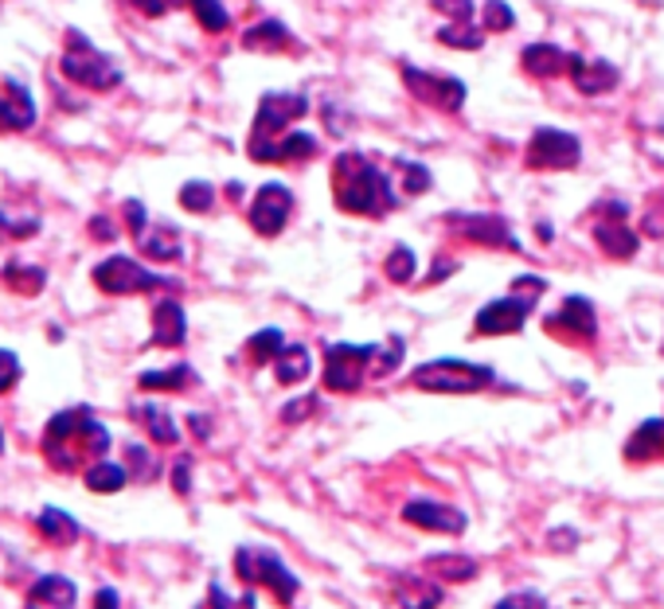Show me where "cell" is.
I'll return each instance as SVG.
<instances>
[{
    "label": "cell",
    "mask_w": 664,
    "mask_h": 609,
    "mask_svg": "<svg viewBox=\"0 0 664 609\" xmlns=\"http://www.w3.org/2000/svg\"><path fill=\"white\" fill-rule=\"evenodd\" d=\"M192 383V368L188 363H177V368H165V371H145L141 387L145 391H185Z\"/></svg>",
    "instance_id": "obj_30"
},
{
    "label": "cell",
    "mask_w": 664,
    "mask_h": 609,
    "mask_svg": "<svg viewBox=\"0 0 664 609\" xmlns=\"http://www.w3.org/2000/svg\"><path fill=\"white\" fill-rule=\"evenodd\" d=\"M403 188H407L410 196L426 192V188H430V172H426L423 164H407V177H403Z\"/></svg>",
    "instance_id": "obj_45"
},
{
    "label": "cell",
    "mask_w": 664,
    "mask_h": 609,
    "mask_svg": "<svg viewBox=\"0 0 664 609\" xmlns=\"http://www.w3.org/2000/svg\"><path fill=\"white\" fill-rule=\"evenodd\" d=\"M317 152V137L313 133H286L270 144L266 152H258L255 161H305Z\"/></svg>",
    "instance_id": "obj_24"
},
{
    "label": "cell",
    "mask_w": 664,
    "mask_h": 609,
    "mask_svg": "<svg viewBox=\"0 0 664 609\" xmlns=\"http://www.w3.org/2000/svg\"><path fill=\"white\" fill-rule=\"evenodd\" d=\"M384 273L395 281V286H407V281L415 278V250L395 247L392 254H387V262H384Z\"/></svg>",
    "instance_id": "obj_35"
},
{
    "label": "cell",
    "mask_w": 664,
    "mask_h": 609,
    "mask_svg": "<svg viewBox=\"0 0 664 609\" xmlns=\"http://www.w3.org/2000/svg\"><path fill=\"white\" fill-rule=\"evenodd\" d=\"M133 418L149 430L152 441H160V446H177L180 441V430H177V422H172V415L165 407H157V402H141V407H133Z\"/></svg>",
    "instance_id": "obj_22"
},
{
    "label": "cell",
    "mask_w": 664,
    "mask_h": 609,
    "mask_svg": "<svg viewBox=\"0 0 664 609\" xmlns=\"http://www.w3.org/2000/svg\"><path fill=\"white\" fill-rule=\"evenodd\" d=\"M126 457L137 466V477H141V481H152V477H157V457H152L149 449L129 446V449H126Z\"/></svg>",
    "instance_id": "obj_42"
},
{
    "label": "cell",
    "mask_w": 664,
    "mask_h": 609,
    "mask_svg": "<svg viewBox=\"0 0 664 609\" xmlns=\"http://www.w3.org/2000/svg\"><path fill=\"white\" fill-rule=\"evenodd\" d=\"M434 9L446 12L454 24H473V0H434Z\"/></svg>",
    "instance_id": "obj_41"
},
{
    "label": "cell",
    "mask_w": 664,
    "mask_h": 609,
    "mask_svg": "<svg viewBox=\"0 0 664 609\" xmlns=\"http://www.w3.org/2000/svg\"><path fill=\"white\" fill-rule=\"evenodd\" d=\"M333 188H337V208L353 211V216H387L395 208L387 177L376 164L364 161L360 152H340L337 172H333Z\"/></svg>",
    "instance_id": "obj_2"
},
{
    "label": "cell",
    "mask_w": 664,
    "mask_h": 609,
    "mask_svg": "<svg viewBox=\"0 0 664 609\" xmlns=\"http://www.w3.org/2000/svg\"><path fill=\"white\" fill-rule=\"evenodd\" d=\"M641 227H645V234H653V239H661V234H664V200H656L653 208L645 211V219H641Z\"/></svg>",
    "instance_id": "obj_47"
},
{
    "label": "cell",
    "mask_w": 664,
    "mask_h": 609,
    "mask_svg": "<svg viewBox=\"0 0 664 609\" xmlns=\"http://www.w3.org/2000/svg\"><path fill=\"white\" fill-rule=\"evenodd\" d=\"M196 12V20H200L208 32H227V24H231V17H227V9L219 4V0H188Z\"/></svg>",
    "instance_id": "obj_36"
},
{
    "label": "cell",
    "mask_w": 664,
    "mask_h": 609,
    "mask_svg": "<svg viewBox=\"0 0 664 609\" xmlns=\"http://www.w3.org/2000/svg\"><path fill=\"white\" fill-rule=\"evenodd\" d=\"M43 449H48L51 466L79 469L82 461H95V457H102L106 449H110V430H106L87 407H75L48 422Z\"/></svg>",
    "instance_id": "obj_1"
},
{
    "label": "cell",
    "mask_w": 664,
    "mask_h": 609,
    "mask_svg": "<svg viewBox=\"0 0 664 609\" xmlns=\"http://www.w3.org/2000/svg\"><path fill=\"white\" fill-rule=\"evenodd\" d=\"M36 219H28V223H12V219L0 216V242L4 239H28V234H36Z\"/></svg>",
    "instance_id": "obj_46"
},
{
    "label": "cell",
    "mask_w": 664,
    "mask_h": 609,
    "mask_svg": "<svg viewBox=\"0 0 664 609\" xmlns=\"http://www.w3.org/2000/svg\"><path fill=\"white\" fill-rule=\"evenodd\" d=\"M305 113H309V102H305V94H266L262 102H258L255 129H250L247 152H250V157L266 152L274 141H278V137H286V126H294V121L305 118Z\"/></svg>",
    "instance_id": "obj_6"
},
{
    "label": "cell",
    "mask_w": 664,
    "mask_h": 609,
    "mask_svg": "<svg viewBox=\"0 0 664 609\" xmlns=\"http://www.w3.org/2000/svg\"><path fill=\"white\" fill-rule=\"evenodd\" d=\"M95 286L102 289V293L126 297V293H145V289L169 286V278L145 270L141 262H133V258H126V254H113V258H106V262L95 266Z\"/></svg>",
    "instance_id": "obj_7"
},
{
    "label": "cell",
    "mask_w": 664,
    "mask_h": 609,
    "mask_svg": "<svg viewBox=\"0 0 664 609\" xmlns=\"http://www.w3.org/2000/svg\"><path fill=\"white\" fill-rule=\"evenodd\" d=\"M192 430H196V433H200V438H208V430H211V426H208V422H204V418H200V415H196V418H192Z\"/></svg>",
    "instance_id": "obj_54"
},
{
    "label": "cell",
    "mask_w": 664,
    "mask_h": 609,
    "mask_svg": "<svg viewBox=\"0 0 664 609\" xmlns=\"http://www.w3.org/2000/svg\"><path fill=\"white\" fill-rule=\"evenodd\" d=\"M403 520L423 531H438V536H462L465 531V512L442 505V500H410L403 508Z\"/></svg>",
    "instance_id": "obj_13"
},
{
    "label": "cell",
    "mask_w": 664,
    "mask_h": 609,
    "mask_svg": "<svg viewBox=\"0 0 664 609\" xmlns=\"http://www.w3.org/2000/svg\"><path fill=\"white\" fill-rule=\"evenodd\" d=\"M524 71L539 74V79H559L563 71H571V56L555 43H532L528 51L521 56Z\"/></svg>",
    "instance_id": "obj_19"
},
{
    "label": "cell",
    "mask_w": 664,
    "mask_h": 609,
    "mask_svg": "<svg viewBox=\"0 0 664 609\" xmlns=\"http://www.w3.org/2000/svg\"><path fill=\"white\" fill-rule=\"evenodd\" d=\"M313 407H317V399H297V402H289V407L281 410V418H286V422H301V418L313 415Z\"/></svg>",
    "instance_id": "obj_48"
},
{
    "label": "cell",
    "mask_w": 664,
    "mask_h": 609,
    "mask_svg": "<svg viewBox=\"0 0 664 609\" xmlns=\"http://www.w3.org/2000/svg\"><path fill=\"white\" fill-rule=\"evenodd\" d=\"M137 247H141L149 258H157V262H172V258H180V231L169 223L145 227V231L137 234Z\"/></svg>",
    "instance_id": "obj_23"
},
{
    "label": "cell",
    "mask_w": 664,
    "mask_h": 609,
    "mask_svg": "<svg viewBox=\"0 0 664 609\" xmlns=\"http://www.w3.org/2000/svg\"><path fill=\"white\" fill-rule=\"evenodd\" d=\"M410 383L423 387V391L469 395V391H485V387L493 383V368H485V363H465V360H430L410 371Z\"/></svg>",
    "instance_id": "obj_3"
},
{
    "label": "cell",
    "mask_w": 664,
    "mask_h": 609,
    "mask_svg": "<svg viewBox=\"0 0 664 609\" xmlns=\"http://www.w3.org/2000/svg\"><path fill=\"white\" fill-rule=\"evenodd\" d=\"M289 216H294V192H289L286 184H262L258 188L255 203H250V227H255L258 234L274 239V234L286 227Z\"/></svg>",
    "instance_id": "obj_11"
},
{
    "label": "cell",
    "mask_w": 664,
    "mask_h": 609,
    "mask_svg": "<svg viewBox=\"0 0 664 609\" xmlns=\"http://www.w3.org/2000/svg\"><path fill=\"white\" fill-rule=\"evenodd\" d=\"M571 82H575L583 94H591V98H598V94H610V90L622 82V74H617V67L614 63H586V59H578V56H571Z\"/></svg>",
    "instance_id": "obj_16"
},
{
    "label": "cell",
    "mask_w": 664,
    "mask_h": 609,
    "mask_svg": "<svg viewBox=\"0 0 664 609\" xmlns=\"http://www.w3.org/2000/svg\"><path fill=\"white\" fill-rule=\"evenodd\" d=\"M395 601H399V609H438L442 606V586L415 582V586H407V590L395 593Z\"/></svg>",
    "instance_id": "obj_34"
},
{
    "label": "cell",
    "mask_w": 664,
    "mask_h": 609,
    "mask_svg": "<svg viewBox=\"0 0 664 609\" xmlns=\"http://www.w3.org/2000/svg\"><path fill=\"white\" fill-rule=\"evenodd\" d=\"M172 485H177V492L185 497L188 489H192V466H188L185 457H180L177 466H172Z\"/></svg>",
    "instance_id": "obj_49"
},
{
    "label": "cell",
    "mask_w": 664,
    "mask_h": 609,
    "mask_svg": "<svg viewBox=\"0 0 664 609\" xmlns=\"http://www.w3.org/2000/svg\"><path fill=\"white\" fill-rule=\"evenodd\" d=\"M532 297H496L477 313V332L480 337H505V332H521L528 325L532 313Z\"/></svg>",
    "instance_id": "obj_12"
},
{
    "label": "cell",
    "mask_w": 664,
    "mask_h": 609,
    "mask_svg": "<svg viewBox=\"0 0 664 609\" xmlns=\"http://www.w3.org/2000/svg\"><path fill=\"white\" fill-rule=\"evenodd\" d=\"M403 79H407L410 94L426 106H442V110H462L465 106V87L449 74H430L418 71V67H403Z\"/></svg>",
    "instance_id": "obj_10"
},
{
    "label": "cell",
    "mask_w": 664,
    "mask_h": 609,
    "mask_svg": "<svg viewBox=\"0 0 664 609\" xmlns=\"http://www.w3.org/2000/svg\"><path fill=\"white\" fill-rule=\"evenodd\" d=\"M67 56H63V74L75 82V87H87V90H113L121 82V71L79 32H67Z\"/></svg>",
    "instance_id": "obj_5"
},
{
    "label": "cell",
    "mask_w": 664,
    "mask_h": 609,
    "mask_svg": "<svg viewBox=\"0 0 664 609\" xmlns=\"http://www.w3.org/2000/svg\"><path fill=\"white\" fill-rule=\"evenodd\" d=\"M4 281H9L12 289H20V293H40L43 281H48V273L40 270V266H24V262H9L4 266Z\"/></svg>",
    "instance_id": "obj_32"
},
{
    "label": "cell",
    "mask_w": 664,
    "mask_h": 609,
    "mask_svg": "<svg viewBox=\"0 0 664 609\" xmlns=\"http://www.w3.org/2000/svg\"><path fill=\"white\" fill-rule=\"evenodd\" d=\"M126 481H129V469L118 466V461H95V466L87 469L90 492H118L126 489Z\"/></svg>",
    "instance_id": "obj_28"
},
{
    "label": "cell",
    "mask_w": 664,
    "mask_h": 609,
    "mask_svg": "<svg viewBox=\"0 0 664 609\" xmlns=\"http://www.w3.org/2000/svg\"><path fill=\"white\" fill-rule=\"evenodd\" d=\"M438 40L449 43V48H457V51H477L485 36H480V28H473V24H449L438 32Z\"/></svg>",
    "instance_id": "obj_38"
},
{
    "label": "cell",
    "mask_w": 664,
    "mask_h": 609,
    "mask_svg": "<svg viewBox=\"0 0 664 609\" xmlns=\"http://www.w3.org/2000/svg\"><path fill=\"white\" fill-rule=\"evenodd\" d=\"M480 20H485V28H488V32H508V28L516 24L513 9H508L505 0H488V4H485V12H480Z\"/></svg>",
    "instance_id": "obj_39"
},
{
    "label": "cell",
    "mask_w": 664,
    "mask_h": 609,
    "mask_svg": "<svg viewBox=\"0 0 664 609\" xmlns=\"http://www.w3.org/2000/svg\"><path fill=\"white\" fill-rule=\"evenodd\" d=\"M583 149H578L575 133H563V129H536L528 141V164L539 172H559V169H575Z\"/></svg>",
    "instance_id": "obj_9"
},
{
    "label": "cell",
    "mask_w": 664,
    "mask_h": 609,
    "mask_svg": "<svg viewBox=\"0 0 664 609\" xmlns=\"http://www.w3.org/2000/svg\"><path fill=\"white\" fill-rule=\"evenodd\" d=\"M376 356V345H333L325 352V387L328 391H356Z\"/></svg>",
    "instance_id": "obj_8"
},
{
    "label": "cell",
    "mask_w": 664,
    "mask_h": 609,
    "mask_svg": "<svg viewBox=\"0 0 664 609\" xmlns=\"http://www.w3.org/2000/svg\"><path fill=\"white\" fill-rule=\"evenodd\" d=\"M664 457V418H648L625 441V461H656Z\"/></svg>",
    "instance_id": "obj_20"
},
{
    "label": "cell",
    "mask_w": 664,
    "mask_h": 609,
    "mask_svg": "<svg viewBox=\"0 0 664 609\" xmlns=\"http://www.w3.org/2000/svg\"><path fill=\"white\" fill-rule=\"evenodd\" d=\"M90 227H95V234H98V239H113V234H118L110 223H106V219H95V223H90Z\"/></svg>",
    "instance_id": "obj_53"
},
{
    "label": "cell",
    "mask_w": 664,
    "mask_h": 609,
    "mask_svg": "<svg viewBox=\"0 0 664 609\" xmlns=\"http://www.w3.org/2000/svg\"><path fill=\"white\" fill-rule=\"evenodd\" d=\"M496 609H547V601L532 590H516V593H508L505 601H496Z\"/></svg>",
    "instance_id": "obj_43"
},
{
    "label": "cell",
    "mask_w": 664,
    "mask_h": 609,
    "mask_svg": "<svg viewBox=\"0 0 664 609\" xmlns=\"http://www.w3.org/2000/svg\"><path fill=\"white\" fill-rule=\"evenodd\" d=\"M196 609H255V593H247V598H231L224 586H211L208 601H204V606H196Z\"/></svg>",
    "instance_id": "obj_40"
},
{
    "label": "cell",
    "mask_w": 664,
    "mask_h": 609,
    "mask_svg": "<svg viewBox=\"0 0 664 609\" xmlns=\"http://www.w3.org/2000/svg\"><path fill=\"white\" fill-rule=\"evenodd\" d=\"M188 337V321L185 309L177 301H160L152 309V345L157 348H180Z\"/></svg>",
    "instance_id": "obj_18"
},
{
    "label": "cell",
    "mask_w": 664,
    "mask_h": 609,
    "mask_svg": "<svg viewBox=\"0 0 664 609\" xmlns=\"http://www.w3.org/2000/svg\"><path fill=\"white\" fill-rule=\"evenodd\" d=\"M289 43V32L286 24H278V20H262V24H255L247 36H242V48L250 51H278Z\"/></svg>",
    "instance_id": "obj_29"
},
{
    "label": "cell",
    "mask_w": 664,
    "mask_h": 609,
    "mask_svg": "<svg viewBox=\"0 0 664 609\" xmlns=\"http://www.w3.org/2000/svg\"><path fill=\"white\" fill-rule=\"evenodd\" d=\"M594 239H598V247L606 250L610 258H633L637 254V234L630 231L625 223H598V231H594Z\"/></svg>",
    "instance_id": "obj_25"
},
{
    "label": "cell",
    "mask_w": 664,
    "mask_h": 609,
    "mask_svg": "<svg viewBox=\"0 0 664 609\" xmlns=\"http://www.w3.org/2000/svg\"><path fill=\"white\" fill-rule=\"evenodd\" d=\"M462 227H465V239H473V242L521 250V242L513 239V231H508V223L501 216H469V219H462Z\"/></svg>",
    "instance_id": "obj_21"
},
{
    "label": "cell",
    "mask_w": 664,
    "mask_h": 609,
    "mask_svg": "<svg viewBox=\"0 0 664 609\" xmlns=\"http://www.w3.org/2000/svg\"><path fill=\"white\" fill-rule=\"evenodd\" d=\"M0 449H4V430H0Z\"/></svg>",
    "instance_id": "obj_55"
},
{
    "label": "cell",
    "mask_w": 664,
    "mask_h": 609,
    "mask_svg": "<svg viewBox=\"0 0 664 609\" xmlns=\"http://www.w3.org/2000/svg\"><path fill=\"white\" fill-rule=\"evenodd\" d=\"M235 570L247 586H266L278 601H294L297 598V575L266 547H239L235 551Z\"/></svg>",
    "instance_id": "obj_4"
},
{
    "label": "cell",
    "mask_w": 664,
    "mask_h": 609,
    "mask_svg": "<svg viewBox=\"0 0 664 609\" xmlns=\"http://www.w3.org/2000/svg\"><path fill=\"white\" fill-rule=\"evenodd\" d=\"M430 570L442 582H469L477 575V562L462 559V555H438V559H430Z\"/></svg>",
    "instance_id": "obj_31"
},
{
    "label": "cell",
    "mask_w": 664,
    "mask_h": 609,
    "mask_svg": "<svg viewBox=\"0 0 664 609\" xmlns=\"http://www.w3.org/2000/svg\"><path fill=\"white\" fill-rule=\"evenodd\" d=\"M126 219H129V227H133V234H141L145 227H149V223H145L141 203H137V200H129V203H126Z\"/></svg>",
    "instance_id": "obj_50"
},
{
    "label": "cell",
    "mask_w": 664,
    "mask_h": 609,
    "mask_svg": "<svg viewBox=\"0 0 664 609\" xmlns=\"http://www.w3.org/2000/svg\"><path fill=\"white\" fill-rule=\"evenodd\" d=\"M247 352H250V360H255V363L278 360V356L286 352V337H281L278 329H262V332H255V337H250Z\"/></svg>",
    "instance_id": "obj_33"
},
{
    "label": "cell",
    "mask_w": 664,
    "mask_h": 609,
    "mask_svg": "<svg viewBox=\"0 0 664 609\" xmlns=\"http://www.w3.org/2000/svg\"><path fill=\"white\" fill-rule=\"evenodd\" d=\"M95 609H118V593H113V590H98Z\"/></svg>",
    "instance_id": "obj_52"
},
{
    "label": "cell",
    "mask_w": 664,
    "mask_h": 609,
    "mask_svg": "<svg viewBox=\"0 0 664 609\" xmlns=\"http://www.w3.org/2000/svg\"><path fill=\"white\" fill-rule=\"evenodd\" d=\"M36 523H40L43 539H51L56 547H71L75 539H79V523H75L63 508H43Z\"/></svg>",
    "instance_id": "obj_26"
},
{
    "label": "cell",
    "mask_w": 664,
    "mask_h": 609,
    "mask_svg": "<svg viewBox=\"0 0 664 609\" xmlns=\"http://www.w3.org/2000/svg\"><path fill=\"white\" fill-rule=\"evenodd\" d=\"M20 379V360L9 352V348H0V395L12 391V383Z\"/></svg>",
    "instance_id": "obj_44"
},
{
    "label": "cell",
    "mask_w": 664,
    "mask_h": 609,
    "mask_svg": "<svg viewBox=\"0 0 664 609\" xmlns=\"http://www.w3.org/2000/svg\"><path fill=\"white\" fill-rule=\"evenodd\" d=\"M274 371H278L281 383H301V379L313 371V356H309V348H301V345H286V352L278 356V363H274Z\"/></svg>",
    "instance_id": "obj_27"
},
{
    "label": "cell",
    "mask_w": 664,
    "mask_h": 609,
    "mask_svg": "<svg viewBox=\"0 0 664 609\" xmlns=\"http://www.w3.org/2000/svg\"><path fill=\"white\" fill-rule=\"evenodd\" d=\"M137 9H145L149 17H160V12L172 9V0H137Z\"/></svg>",
    "instance_id": "obj_51"
},
{
    "label": "cell",
    "mask_w": 664,
    "mask_h": 609,
    "mask_svg": "<svg viewBox=\"0 0 664 609\" xmlns=\"http://www.w3.org/2000/svg\"><path fill=\"white\" fill-rule=\"evenodd\" d=\"M552 329H563L567 337L591 340L598 332V317H594V304L586 297H567L559 304V313L552 317Z\"/></svg>",
    "instance_id": "obj_17"
},
{
    "label": "cell",
    "mask_w": 664,
    "mask_h": 609,
    "mask_svg": "<svg viewBox=\"0 0 664 609\" xmlns=\"http://www.w3.org/2000/svg\"><path fill=\"white\" fill-rule=\"evenodd\" d=\"M79 601V590H75L71 578L63 575H43L40 582L28 590L24 609H75Z\"/></svg>",
    "instance_id": "obj_15"
},
{
    "label": "cell",
    "mask_w": 664,
    "mask_h": 609,
    "mask_svg": "<svg viewBox=\"0 0 664 609\" xmlns=\"http://www.w3.org/2000/svg\"><path fill=\"white\" fill-rule=\"evenodd\" d=\"M36 126V102L28 94V87H20L17 79H9L0 87V133H20V129Z\"/></svg>",
    "instance_id": "obj_14"
},
{
    "label": "cell",
    "mask_w": 664,
    "mask_h": 609,
    "mask_svg": "<svg viewBox=\"0 0 664 609\" xmlns=\"http://www.w3.org/2000/svg\"><path fill=\"white\" fill-rule=\"evenodd\" d=\"M180 203H185L188 211H196V216H204V211L216 208V188L204 184V180H192V184L180 188Z\"/></svg>",
    "instance_id": "obj_37"
}]
</instances>
